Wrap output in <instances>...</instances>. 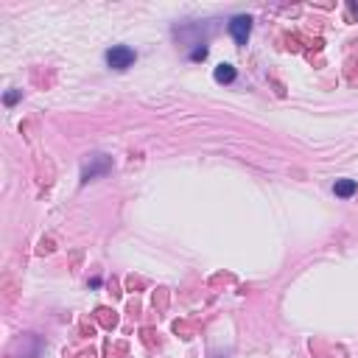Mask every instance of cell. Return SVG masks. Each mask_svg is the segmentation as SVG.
<instances>
[{"label":"cell","mask_w":358,"mask_h":358,"mask_svg":"<svg viewBox=\"0 0 358 358\" xmlns=\"http://www.w3.org/2000/svg\"><path fill=\"white\" fill-rule=\"evenodd\" d=\"M135 59H137V53H135L129 45H115V48H109V51H106V64H109L112 70H126V68H132Z\"/></svg>","instance_id":"6da1fadb"},{"label":"cell","mask_w":358,"mask_h":358,"mask_svg":"<svg viewBox=\"0 0 358 358\" xmlns=\"http://www.w3.org/2000/svg\"><path fill=\"white\" fill-rule=\"evenodd\" d=\"M109 168H112V160L106 157V154H93V157L81 165V182H90V179L106 174Z\"/></svg>","instance_id":"7a4b0ae2"},{"label":"cell","mask_w":358,"mask_h":358,"mask_svg":"<svg viewBox=\"0 0 358 358\" xmlns=\"http://www.w3.org/2000/svg\"><path fill=\"white\" fill-rule=\"evenodd\" d=\"M230 34H232V39H235L238 45H247L249 34H252V20H249L247 14L232 17V20H230Z\"/></svg>","instance_id":"3957f363"},{"label":"cell","mask_w":358,"mask_h":358,"mask_svg":"<svg viewBox=\"0 0 358 358\" xmlns=\"http://www.w3.org/2000/svg\"><path fill=\"white\" fill-rule=\"evenodd\" d=\"M355 179H336V185H333V193L336 196H342V199H347V196H353L355 193Z\"/></svg>","instance_id":"277c9868"},{"label":"cell","mask_w":358,"mask_h":358,"mask_svg":"<svg viewBox=\"0 0 358 358\" xmlns=\"http://www.w3.org/2000/svg\"><path fill=\"white\" fill-rule=\"evenodd\" d=\"M213 76H216L218 84H230V81L235 79V68H232V64H218Z\"/></svg>","instance_id":"5b68a950"},{"label":"cell","mask_w":358,"mask_h":358,"mask_svg":"<svg viewBox=\"0 0 358 358\" xmlns=\"http://www.w3.org/2000/svg\"><path fill=\"white\" fill-rule=\"evenodd\" d=\"M17 98H20V93H6V104H14Z\"/></svg>","instance_id":"8992f818"},{"label":"cell","mask_w":358,"mask_h":358,"mask_svg":"<svg viewBox=\"0 0 358 358\" xmlns=\"http://www.w3.org/2000/svg\"><path fill=\"white\" fill-rule=\"evenodd\" d=\"M353 11H358V3H353Z\"/></svg>","instance_id":"52a82bcc"}]
</instances>
